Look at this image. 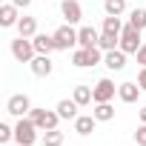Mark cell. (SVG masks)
<instances>
[{
    "label": "cell",
    "instance_id": "d6986e66",
    "mask_svg": "<svg viewBox=\"0 0 146 146\" xmlns=\"http://www.w3.org/2000/svg\"><path fill=\"white\" fill-rule=\"evenodd\" d=\"M92 115L100 120V123H106V120H112L115 117V106H112V100L109 103H95V109H92Z\"/></svg>",
    "mask_w": 146,
    "mask_h": 146
},
{
    "label": "cell",
    "instance_id": "5b68a950",
    "mask_svg": "<svg viewBox=\"0 0 146 146\" xmlns=\"http://www.w3.org/2000/svg\"><path fill=\"white\" fill-rule=\"evenodd\" d=\"M29 117L37 123V129H40V132L57 129V123H60V115H57V109H54V112H52V109H32V112H29Z\"/></svg>",
    "mask_w": 146,
    "mask_h": 146
},
{
    "label": "cell",
    "instance_id": "f1b7e54d",
    "mask_svg": "<svg viewBox=\"0 0 146 146\" xmlns=\"http://www.w3.org/2000/svg\"><path fill=\"white\" fill-rule=\"evenodd\" d=\"M137 63H140V66H146V43L137 49Z\"/></svg>",
    "mask_w": 146,
    "mask_h": 146
},
{
    "label": "cell",
    "instance_id": "e0dca14e",
    "mask_svg": "<svg viewBox=\"0 0 146 146\" xmlns=\"http://www.w3.org/2000/svg\"><path fill=\"white\" fill-rule=\"evenodd\" d=\"M140 92H143V89H140L137 83H120V86H117V98H120L123 103H135V100L140 98Z\"/></svg>",
    "mask_w": 146,
    "mask_h": 146
},
{
    "label": "cell",
    "instance_id": "7402d4cb",
    "mask_svg": "<svg viewBox=\"0 0 146 146\" xmlns=\"http://www.w3.org/2000/svg\"><path fill=\"white\" fill-rule=\"evenodd\" d=\"M129 26H135V29H146V9H132L129 12Z\"/></svg>",
    "mask_w": 146,
    "mask_h": 146
},
{
    "label": "cell",
    "instance_id": "7c38bea8",
    "mask_svg": "<svg viewBox=\"0 0 146 146\" xmlns=\"http://www.w3.org/2000/svg\"><path fill=\"white\" fill-rule=\"evenodd\" d=\"M29 66H32V72H35L37 78H49V75H52V69H54V63H52L49 54H35V60H32Z\"/></svg>",
    "mask_w": 146,
    "mask_h": 146
},
{
    "label": "cell",
    "instance_id": "7a4b0ae2",
    "mask_svg": "<svg viewBox=\"0 0 146 146\" xmlns=\"http://www.w3.org/2000/svg\"><path fill=\"white\" fill-rule=\"evenodd\" d=\"M103 60V49L100 46H92V49H78L72 52V63L78 69H89V66H98Z\"/></svg>",
    "mask_w": 146,
    "mask_h": 146
},
{
    "label": "cell",
    "instance_id": "4dcf8cb0",
    "mask_svg": "<svg viewBox=\"0 0 146 146\" xmlns=\"http://www.w3.org/2000/svg\"><path fill=\"white\" fill-rule=\"evenodd\" d=\"M140 123H146V106L140 109Z\"/></svg>",
    "mask_w": 146,
    "mask_h": 146
},
{
    "label": "cell",
    "instance_id": "3957f363",
    "mask_svg": "<svg viewBox=\"0 0 146 146\" xmlns=\"http://www.w3.org/2000/svg\"><path fill=\"white\" fill-rule=\"evenodd\" d=\"M12 54H15L17 63H32L35 54H37V49H35L32 37H20V35H17V37L12 40Z\"/></svg>",
    "mask_w": 146,
    "mask_h": 146
},
{
    "label": "cell",
    "instance_id": "ac0fdd59",
    "mask_svg": "<svg viewBox=\"0 0 146 146\" xmlns=\"http://www.w3.org/2000/svg\"><path fill=\"white\" fill-rule=\"evenodd\" d=\"M15 29H17V35H20V37H35V35H37V20L23 15V17L17 20V26H15Z\"/></svg>",
    "mask_w": 146,
    "mask_h": 146
},
{
    "label": "cell",
    "instance_id": "1f68e13d",
    "mask_svg": "<svg viewBox=\"0 0 146 146\" xmlns=\"http://www.w3.org/2000/svg\"><path fill=\"white\" fill-rule=\"evenodd\" d=\"M0 146H12V143H0ZM15 146H20V143H15Z\"/></svg>",
    "mask_w": 146,
    "mask_h": 146
},
{
    "label": "cell",
    "instance_id": "6da1fadb",
    "mask_svg": "<svg viewBox=\"0 0 146 146\" xmlns=\"http://www.w3.org/2000/svg\"><path fill=\"white\" fill-rule=\"evenodd\" d=\"M37 123L32 120V117H17V123H15V143H20V146H32L35 140H37Z\"/></svg>",
    "mask_w": 146,
    "mask_h": 146
},
{
    "label": "cell",
    "instance_id": "8fae6325",
    "mask_svg": "<svg viewBox=\"0 0 146 146\" xmlns=\"http://www.w3.org/2000/svg\"><path fill=\"white\" fill-rule=\"evenodd\" d=\"M17 12H20V9H17L15 3H3V6H0V26H3V29L17 26V20H20Z\"/></svg>",
    "mask_w": 146,
    "mask_h": 146
},
{
    "label": "cell",
    "instance_id": "52a82bcc",
    "mask_svg": "<svg viewBox=\"0 0 146 146\" xmlns=\"http://www.w3.org/2000/svg\"><path fill=\"white\" fill-rule=\"evenodd\" d=\"M115 92H117V86L109 80V78H100L95 86H92V95H95V103H109L112 98H115Z\"/></svg>",
    "mask_w": 146,
    "mask_h": 146
},
{
    "label": "cell",
    "instance_id": "2e32d148",
    "mask_svg": "<svg viewBox=\"0 0 146 146\" xmlns=\"http://www.w3.org/2000/svg\"><path fill=\"white\" fill-rule=\"evenodd\" d=\"M54 109H57L60 120H75V117H78V100H75V98H72V100H69V98H63Z\"/></svg>",
    "mask_w": 146,
    "mask_h": 146
},
{
    "label": "cell",
    "instance_id": "4316f807",
    "mask_svg": "<svg viewBox=\"0 0 146 146\" xmlns=\"http://www.w3.org/2000/svg\"><path fill=\"white\" fill-rule=\"evenodd\" d=\"M135 143H137V146H146V123L137 126V132H135Z\"/></svg>",
    "mask_w": 146,
    "mask_h": 146
},
{
    "label": "cell",
    "instance_id": "d6a6232c",
    "mask_svg": "<svg viewBox=\"0 0 146 146\" xmlns=\"http://www.w3.org/2000/svg\"><path fill=\"white\" fill-rule=\"evenodd\" d=\"M143 43H146V40H143Z\"/></svg>",
    "mask_w": 146,
    "mask_h": 146
},
{
    "label": "cell",
    "instance_id": "9c48e42d",
    "mask_svg": "<svg viewBox=\"0 0 146 146\" xmlns=\"http://www.w3.org/2000/svg\"><path fill=\"white\" fill-rule=\"evenodd\" d=\"M60 15L66 17V23H80L83 20V6L78 3V0H60Z\"/></svg>",
    "mask_w": 146,
    "mask_h": 146
},
{
    "label": "cell",
    "instance_id": "484cf974",
    "mask_svg": "<svg viewBox=\"0 0 146 146\" xmlns=\"http://www.w3.org/2000/svg\"><path fill=\"white\" fill-rule=\"evenodd\" d=\"M12 140H15V126L0 123V143H12Z\"/></svg>",
    "mask_w": 146,
    "mask_h": 146
},
{
    "label": "cell",
    "instance_id": "30bf717a",
    "mask_svg": "<svg viewBox=\"0 0 146 146\" xmlns=\"http://www.w3.org/2000/svg\"><path fill=\"white\" fill-rule=\"evenodd\" d=\"M103 66L112 69V72H120V69L126 66V52H123L120 46L112 49V52H103Z\"/></svg>",
    "mask_w": 146,
    "mask_h": 146
},
{
    "label": "cell",
    "instance_id": "44dd1931",
    "mask_svg": "<svg viewBox=\"0 0 146 146\" xmlns=\"http://www.w3.org/2000/svg\"><path fill=\"white\" fill-rule=\"evenodd\" d=\"M78 100V106H89L92 100H95V95H92V89L89 86H75V95H72Z\"/></svg>",
    "mask_w": 146,
    "mask_h": 146
},
{
    "label": "cell",
    "instance_id": "5bb4252c",
    "mask_svg": "<svg viewBox=\"0 0 146 146\" xmlns=\"http://www.w3.org/2000/svg\"><path fill=\"white\" fill-rule=\"evenodd\" d=\"M32 43H35L37 54H52V52H57L54 35H35V37H32Z\"/></svg>",
    "mask_w": 146,
    "mask_h": 146
},
{
    "label": "cell",
    "instance_id": "ba28073f",
    "mask_svg": "<svg viewBox=\"0 0 146 146\" xmlns=\"http://www.w3.org/2000/svg\"><path fill=\"white\" fill-rule=\"evenodd\" d=\"M6 112L15 115V117L29 115V112H32V100H29V95H12V98L6 100Z\"/></svg>",
    "mask_w": 146,
    "mask_h": 146
},
{
    "label": "cell",
    "instance_id": "8992f818",
    "mask_svg": "<svg viewBox=\"0 0 146 146\" xmlns=\"http://www.w3.org/2000/svg\"><path fill=\"white\" fill-rule=\"evenodd\" d=\"M54 43H57V49H60V52H69L72 46H78V29L72 26V23L60 26V29L54 32Z\"/></svg>",
    "mask_w": 146,
    "mask_h": 146
},
{
    "label": "cell",
    "instance_id": "9a60e30c",
    "mask_svg": "<svg viewBox=\"0 0 146 146\" xmlns=\"http://www.w3.org/2000/svg\"><path fill=\"white\" fill-rule=\"evenodd\" d=\"M98 123H100V120H98L95 115H78V117H75V132H78V135H92Z\"/></svg>",
    "mask_w": 146,
    "mask_h": 146
},
{
    "label": "cell",
    "instance_id": "277c9868",
    "mask_svg": "<svg viewBox=\"0 0 146 146\" xmlns=\"http://www.w3.org/2000/svg\"><path fill=\"white\" fill-rule=\"evenodd\" d=\"M143 46V37H140V29H135V26H123V32H120V49L126 52V54H137V49Z\"/></svg>",
    "mask_w": 146,
    "mask_h": 146
},
{
    "label": "cell",
    "instance_id": "83f0119b",
    "mask_svg": "<svg viewBox=\"0 0 146 146\" xmlns=\"http://www.w3.org/2000/svg\"><path fill=\"white\" fill-rule=\"evenodd\" d=\"M137 86H140V89L146 92V66L140 69V75H137Z\"/></svg>",
    "mask_w": 146,
    "mask_h": 146
},
{
    "label": "cell",
    "instance_id": "cb8c5ba5",
    "mask_svg": "<svg viewBox=\"0 0 146 146\" xmlns=\"http://www.w3.org/2000/svg\"><path fill=\"white\" fill-rule=\"evenodd\" d=\"M103 32L120 35V32H123V23H120V17H115V15H106V17H103Z\"/></svg>",
    "mask_w": 146,
    "mask_h": 146
},
{
    "label": "cell",
    "instance_id": "f546056e",
    "mask_svg": "<svg viewBox=\"0 0 146 146\" xmlns=\"http://www.w3.org/2000/svg\"><path fill=\"white\" fill-rule=\"evenodd\" d=\"M12 3H15L17 9H29V6H32V0H12Z\"/></svg>",
    "mask_w": 146,
    "mask_h": 146
},
{
    "label": "cell",
    "instance_id": "4fadbf2b",
    "mask_svg": "<svg viewBox=\"0 0 146 146\" xmlns=\"http://www.w3.org/2000/svg\"><path fill=\"white\" fill-rule=\"evenodd\" d=\"M98 40H100V35L92 26H80L78 29V46L80 49H92V46H98Z\"/></svg>",
    "mask_w": 146,
    "mask_h": 146
},
{
    "label": "cell",
    "instance_id": "ffe728a7",
    "mask_svg": "<svg viewBox=\"0 0 146 146\" xmlns=\"http://www.w3.org/2000/svg\"><path fill=\"white\" fill-rule=\"evenodd\" d=\"M98 46H100L103 52H112V49H117V46H120V35H112V32H100V40H98Z\"/></svg>",
    "mask_w": 146,
    "mask_h": 146
},
{
    "label": "cell",
    "instance_id": "603a6c76",
    "mask_svg": "<svg viewBox=\"0 0 146 146\" xmlns=\"http://www.w3.org/2000/svg\"><path fill=\"white\" fill-rule=\"evenodd\" d=\"M103 9H106V15L120 17V15L126 12V0H103Z\"/></svg>",
    "mask_w": 146,
    "mask_h": 146
},
{
    "label": "cell",
    "instance_id": "d4e9b609",
    "mask_svg": "<svg viewBox=\"0 0 146 146\" xmlns=\"http://www.w3.org/2000/svg\"><path fill=\"white\" fill-rule=\"evenodd\" d=\"M43 146H63V132H57V129L43 132Z\"/></svg>",
    "mask_w": 146,
    "mask_h": 146
}]
</instances>
